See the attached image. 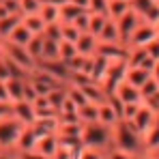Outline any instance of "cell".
I'll return each mask as SVG.
<instances>
[{
	"mask_svg": "<svg viewBox=\"0 0 159 159\" xmlns=\"http://www.w3.org/2000/svg\"><path fill=\"white\" fill-rule=\"evenodd\" d=\"M82 144L88 148H97L106 153L110 146H114L112 127H106L101 123H88L82 127Z\"/></svg>",
	"mask_w": 159,
	"mask_h": 159,
	"instance_id": "2",
	"label": "cell"
},
{
	"mask_svg": "<svg viewBox=\"0 0 159 159\" xmlns=\"http://www.w3.org/2000/svg\"><path fill=\"white\" fill-rule=\"evenodd\" d=\"M13 159H15V157H13Z\"/></svg>",
	"mask_w": 159,
	"mask_h": 159,
	"instance_id": "58",
	"label": "cell"
},
{
	"mask_svg": "<svg viewBox=\"0 0 159 159\" xmlns=\"http://www.w3.org/2000/svg\"><path fill=\"white\" fill-rule=\"evenodd\" d=\"M20 24H22V15H20V13L2 17V20H0V41H7V39H9V34L20 26Z\"/></svg>",
	"mask_w": 159,
	"mask_h": 159,
	"instance_id": "22",
	"label": "cell"
},
{
	"mask_svg": "<svg viewBox=\"0 0 159 159\" xmlns=\"http://www.w3.org/2000/svg\"><path fill=\"white\" fill-rule=\"evenodd\" d=\"M144 142V153H159V118L155 120V125L142 135Z\"/></svg>",
	"mask_w": 159,
	"mask_h": 159,
	"instance_id": "19",
	"label": "cell"
},
{
	"mask_svg": "<svg viewBox=\"0 0 159 159\" xmlns=\"http://www.w3.org/2000/svg\"><path fill=\"white\" fill-rule=\"evenodd\" d=\"M118 120H120V114H118L116 107L112 106V101H110V99L101 101V103H99V118H97V123H101V125H106V127H114Z\"/></svg>",
	"mask_w": 159,
	"mask_h": 159,
	"instance_id": "13",
	"label": "cell"
},
{
	"mask_svg": "<svg viewBox=\"0 0 159 159\" xmlns=\"http://www.w3.org/2000/svg\"><path fill=\"white\" fill-rule=\"evenodd\" d=\"M22 129H24V125H22L13 114L2 116V118H0V151L13 153V151H15V142H17Z\"/></svg>",
	"mask_w": 159,
	"mask_h": 159,
	"instance_id": "3",
	"label": "cell"
},
{
	"mask_svg": "<svg viewBox=\"0 0 159 159\" xmlns=\"http://www.w3.org/2000/svg\"><path fill=\"white\" fill-rule=\"evenodd\" d=\"M32 37H34V34H32V32H30V30H28L24 24H20V26H17L13 32H11V34H9V39H7V41H9V43H15V45L26 48L28 41H30Z\"/></svg>",
	"mask_w": 159,
	"mask_h": 159,
	"instance_id": "27",
	"label": "cell"
},
{
	"mask_svg": "<svg viewBox=\"0 0 159 159\" xmlns=\"http://www.w3.org/2000/svg\"><path fill=\"white\" fill-rule=\"evenodd\" d=\"M140 22H142V17L129 9L123 17H118L116 20V26H118V37H120V43L123 45H129V39H131V34L135 32V28L140 26Z\"/></svg>",
	"mask_w": 159,
	"mask_h": 159,
	"instance_id": "5",
	"label": "cell"
},
{
	"mask_svg": "<svg viewBox=\"0 0 159 159\" xmlns=\"http://www.w3.org/2000/svg\"><path fill=\"white\" fill-rule=\"evenodd\" d=\"M0 103H11L9 93H7V82H2V80H0Z\"/></svg>",
	"mask_w": 159,
	"mask_h": 159,
	"instance_id": "49",
	"label": "cell"
},
{
	"mask_svg": "<svg viewBox=\"0 0 159 159\" xmlns=\"http://www.w3.org/2000/svg\"><path fill=\"white\" fill-rule=\"evenodd\" d=\"M39 135L34 131L32 125H24V129L20 133L17 142H15V151L13 153H28V151H34V144H37Z\"/></svg>",
	"mask_w": 159,
	"mask_h": 159,
	"instance_id": "11",
	"label": "cell"
},
{
	"mask_svg": "<svg viewBox=\"0 0 159 159\" xmlns=\"http://www.w3.org/2000/svg\"><path fill=\"white\" fill-rule=\"evenodd\" d=\"M129 9H131L129 0H107V17L114 20V22L118 17H123Z\"/></svg>",
	"mask_w": 159,
	"mask_h": 159,
	"instance_id": "24",
	"label": "cell"
},
{
	"mask_svg": "<svg viewBox=\"0 0 159 159\" xmlns=\"http://www.w3.org/2000/svg\"><path fill=\"white\" fill-rule=\"evenodd\" d=\"M2 54L7 56V58H11L13 62H17V65H22L24 69H28L30 73L37 69V60L28 54L26 48H22V45H15V43H9V41H2Z\"/></svg>",
	"mask_w": 159,
	"mask_h": 159,
	"instance_id": "4",
	"label": "cell"
},
{
	"mask_svg": "<svg viewBox=\"0 0 159 159\" xmlns=\"http://www.w3.org/2000/svg\"><path fill=\"white\" fill-rule=\"evenodd\" d=\"M43 45H45V37L43 34H34L30 41H28V45H26V50H28V54L39 62L41 60V54H43Z\"/></svg>",
	"mask_w": 159,
	"mask_h": 159,
	"instance_id": "30",
	"label": "cell"
},
{
	"mask_svg": "<svg viewBox=\"0 0 159 159\" xmlns=\"http://www.w3.org/2000/svg\"><path fill=\"white\" fill-rule=\"evenodd\" d=\"M140 93H142V99H144V101H146V99H151L153 95H157V93H159V82L151 75V78L140 86Z\"/></svg>",
	"mask_w": 159,
	"mask_h": 159,
	"instance_id": "37",
	"label": "cell"
},
{
	"mask_svg": "<svg viewBox=\"0 0 159 159\" xmlns=\"http://www.w3.org/2000/svg\"><path fill=\"white\" fill-rule=\"evenodd\" d=\"M88 13H90V11H88ZM106 22H107L106 13H90V17H88V32L99 39V34H101V30L106 26Z\"/></svg>",
	"mask_w": 159,
	"mask_h": 159,
	"instance_id": "29",
	"label": "cell"
},
{
	"mask_svg": "<svg viewBox=\"0 0 159 159\" xmlns=\"http://www.w3.org/2000/svg\"><path fill=\"white\" fill-rule=\"evenodd\" d=\"M110 65H112L110 58L95 54V56H93V65H90V73H88L90 80L97 82V84H103L106 78H107V73H110Z\"/></svg>",
	"mask_w": 159,
	"mask_h": 159,
	"instance_id": "10",
	"label": "cell"
},
{
	"mask_svg": "<svg viewBox=\"0 0 159 159\" xmlns=\"http://www.w3.org/2000/svg\"><path fill=\"white\" fill-rule=\"evenodd\" d=\"M82 90H84V95H86V99L90 101V103H101V101H106L107 99V93L106 88L101 86V84H97V82H86L84 86H80Z\"/></svg>",
	"mask_w": 159,
	"mask_h": 159,
	"instance_id": "18",
	"label": "cell"
},
{
	"mask_svg": "<svg viewBox=\"0 0 159 159\" xmlns=\"http://www.w3.org/2000/svg\"><path fill=\"white\" fill-rule=\"evenodd\" d=\"M0 159H13V153H7V151H0Z\"/></svg>",
	"mask_w": 159,
	"mask_h": 159,
	"instance_id": "54",
	"label": "cell"
},
{
	"mask_svg": "<svg viewBox=\"0 0 159 159\" xmlns=\"http://www.w3.org/2000/svg\"><path fill=\"white\" fill-rule=\"evenodd\" d=\"M151 75H153V78H155V80L159 82V60L155 62V67H153V71H151Z\"/></svg>",
	"mask_w": 159,
	"mask_h": 159,
	"instance_id": "51",
	"label": "cell"
},
{
	"mask_svg": "<svg viewBox=\"0 0 159 159\" xmlns=\"http://www.w3.org/2000/svg\"><path fill=\"white\" fill-rule=\"evenodd\" d=\"M22 24L32 32V34H43L45 32V20L39 15V13H34V15H22Z\"/></svg>",
	"mask_w": 159,
	"mask_h": 159,
	"instance_id": "25",
	"label": "cell"
},
{
	"mask_svg": "<svg viewBox=\"0 0 159 159\" xmlns=\"http://www.w3.org/2000/svg\"><path fill=\"white\" fill-rule=\"evenodd\" d=\"M78 118L82 125H88V123H97L99 118V103H90L86 101L84 106L78 107Z\"/></svg>",
	"mask_w": 159,
	"mask_h": 159,
	"instance_id": "20",
	"label": "cell"
},
{
	"mask_svg": "<svg viewBox=\"0 0 159 159\" xmlns=\"http://www.w3.org/2000/svg\"><path fill=\"white\" fill-rule=\"evenodd\" d=\"M88 11L90 13H106L107 15V0H90Z\"/></svg>",
	"mask_w": 159,
	"mask_h": 159,
	"instance_id": "43",
	"label": "cell"
},
{
	"mask_svg": "<svg viewBox=\"0 0 159 159\" xmlns=\"http://www.w3.org/2000/svg\"><path fill=\"white\" fill-rule=\"evenodd\" d=\"M159 39L157 37V28L155 24H148V22H140V26L135 28V32L129 39V45L127 48H146L151 41Z\"/></svg>",
	"mask_w": 159,
	"mask_h": 159,
	"instance_id": "7",
	"label": "cell"
},
{
	"mask_svg": "<svg viewBox=\"0 0 159 159\" xmlns=\"http://www.w3.org/2000/svg\"><path fill=\"white\" fill-rule=\"evenodd\" d=\"M155 2H159V0H155Z\"/></svg>",
	"mask_w": 159,
	"mask_h": 159,
	"instance_id": "56",
	"label": "cell"
},
{
	"mask_svg": "<svg viewBox=\"0 0 159 159\" xmlns=\"http://www.w3.org/2000/svg\"><path fill=\"white\" fill-rule=\"evenodd\" d=\"M24 86H26V80H20V78L7 80V93H9V101L11 103L24 99Z\"/></svg>",
	"mask_w": 159,
	"mask_h": 159,
	"instance_id": "21",
	"label": "cell"
},
{
	"mask_svg": "<svg viewBox=\"0 0 159 159\" xmlns=\"http://www.w3.org/2000/svg\"><path fill=\"white\" fill-rule=\"evenodd\" d=\"M73 56H78L75 43H71V41H60V45H58V58H60L62 62H67V60H71Z\"/></svg>",
	"mask_w": 159,
	"mask_h": 159,
	"instance_id": "35",
	"label": "cell"
},
{
	"mask_svg": "<svg viewBox=\"0 0 159 159\" xmlns=\"http://www.w3.org/2000/svg\"><path fill=\"white\" fill-rule=\"evenodd\" d=\"M43 34H45V39H54V41H60V22H56V24H48Z\"/></svg>",
	"mask_w": 159,
	"mask_h": 159,
	"instance_id": "42",
	"label": "cell"
},
{
	"mask_svg": "<svg viewBox=\"0 0 159 159\" xmlns=\"http://www.w3.org/2000/svg\"><path fill=\"white\" fill-rule=\"evenodd\" d=\"M114 95L123 101V103H142L144 99H142V93H140V88H135L131 86L129 82H123L116 90H114Z\"/></svg>",
	"mask_w": 159,
	"mask_h": 159,
	"instance_id": "14",
	"label": "cell"
},
{
	"mask_svg": "<svg viewBox=\"0 0 159 159\" xmlns=\"http://www.w3.org/2000/svg\"><path fill=\"white\" fill-rule=\"evenodd\" d=\"M4 7H7V11L9 13H20V0H0ZM22 15V13H20Z\"/></svg>",
	"mask_w": 159,
	"mask_h": 159,
	"instance_id": "48",
	"label": "cell"
},
{
	"mask_svg": "<svg viewBox=\"0 0 159 159\" xmlns=\"http://www.w3.org/2000/svg\"><path fill=\"white\" fill-rule=\"evenodd\" d=\"M140 159H159V153H144Z\"/></svg>",
	"mask_w": 159,
	"mask_h": 159,
	"instance_id": "53",
	"label": "cell"
},
{
	"mask_svg": "<svg viewBox=\"0 0 159 159\" xmlns=\"http://www.w3.org/2000/svg\"><path fill=\"white\" fill-rule=\"evenodd\" d=\"M148 78H151V71H148V69H144V67H129V69H127V78H125V82H129L131 86L140 88Z\"/></svg>",
	"mask_w": 159,
	"mask_h": 159,
	"instance_id": "23",
	"label": "cell"
},
{
	"mask_svg": "<svg viewBox=\"0 0 159 159\" xmlns=\"http://www.w3.org/2000/svg\"><path fill=\"white\" fill-rule=\"evenodd\" d=\"M13 116L22 123V125H32L34 123V107L30 101L22 99V101H15L13 103Z\"/></svg>",
	"mask_w": 159,
	"mask_h": 159,
	"instance_id": "15",
	"label": "cell"
},
{
	"mask_svg": "<svg viewBox=\"0 0 159 159\" xmlns=\"http://www.w3.org/2000/svg\"><path fill=\"white\" fill-rule=\"evenodd\" d=\"M99 41H103V43H120L118 26H116V22H114V20H110V17H107L106 26H103L101 34H99Z\"/></svg>",
	"mask_w": 159,
	"mask_h": 159,
	"instance_id": "28",
	"label": "cell"
},
{
	"mask_svg": "<svg viewBox=\"0 0 159 159\" xmlns=\"http://www.w3.org/2000/svg\"><path fill=\"white\" fill-rule=\"evenodd\" d=\"M43 2H48V4H56V7H62V4L69 2V0H43Z\"/></svg>",
	"mask_w": 159,
	"mask_h": 159,
	"instance_id": "52",
	"label": "cell"
},
{
	"mask_svg": "<svg viewBox=\"0 0 159 159\" xmlns=\"http://www.w3.org/2000/svg\"><path fill=\"white\" fill-rule=\"evenodd\" d=\"M106 159H138V157H133L131 153H127V151H123V148L110 146L106 151Z\"/></svg>",
	"mask_w": 159,
	"mask_h": 159,
	"instance_id": "39",
	"label": "cell"
},
{
	"mask_svg": "<svg viewBox=\"0 0 159 159\" xmlns=\"http://www.w3.org/2000/svg\"><path fill=\"white\" fill-rule=\"evenodd\" d=\"M78 159H106V153H103V151H97V148H88V146H84V148L80 151Z\"/></svg>",
	"mask_w": 159,
	"mask_h": 159,
	"instance_id": "40",
	"label": "cell"
},
{
	"mask_svg": "<svg viewBox=\"0 0 159 159\" xmlns=\"http://www.w3.org/2000/svg\"><path fill=\"white\" fill-rule=\"evenodd\" d=\"M155 28H157V37H159V22H157V24H155Z\"/></svg>",
	"mask_w": 159,
	"mask_h": 159,
	"instance_id": "55",
	"label": "cell"
},
{
	"mask_svg": "<svg viewBox=\"0 0 159 159\" xmlns=\"http://www.w3.org/2000/svg\"><path fill=\"white\" fill-rule=\"evenodd\" d=\"M67 99V84L65 86H58V88H54L52 93L48 95V101H50V106L58 112V107L62 106V101Z\"/></svg>",
	"mask_w": 159,
	"mask_h": 159,
	"instance_id": "34",
	"label": "cell"
},
{
	"mask_svg": "<svg viewBox=\"0 0 159 159\" xmlns=\"http://www.w3.org/2000/svg\"><path fill=\"white\" fill-rule=\"evenodd\" d=\"M43 7V0H20V13L22 15H34Z\"/></svg>",
	"mask_w": 159,
	"mask_h": 159,
	"instance_id": "36",
	"label": "cell"
},
{
	"mask_svg": "<svg viewBox=\"0 0 159 159\" xmlns=\"http://www.w3.org/2000/svg\"><path fill=\"white\" fill-rule=\"evenodd\" d=\"M138 159H140V157H138Z\"/></svg>",
	"mask_w": 159,
	"mask_h": 159,
	"instance_id": "57",
	"label": "cell"
},
{
	"mask_svg": "<svg viewBox=\"0 0 159 159\" xmlns=\"http://www.w3.org/2000/svg\"><path fill=\"white\" fill-rule=\"evenodd\" d=\"M97 45H99V39L90 32H82L80 39L75 41V48H78V54L82 56H95L97 54Z\"/></svg>",
	"mask_w": 159,
	"mask_h": 159,
	"instance_id": "16",
	"label": "cell"
},
{
	"mask_svg": "<svg viewBox=\"0 0 159 159\" xmlns=\"http://www.w3.org/2000/svg\"><path fill=\"white\" fill-rule=\"evenodd\" d=\"M142 103H144V101H142ZM142 103H125V106H123V118H120V120H131L133 116L138 114V110H140Z\"/></svg>",
	"mask_w": 159,
	"mask_h": 159,
	"instance_id": "41",
	"label": "cell"
},
{
	"mask_svg": "<svg viewBox=\"0 0 159 159\" xmlns=\"http://www.w3.org/2000/svg\"><path fill=\"white\" fill-rule=\"evenodd\" d=\"M129 4L142 17V22H148V24L159 22V2H155V0H129Z\"/></svg>",
	"mask_w": 159,
	"mask_h": 159,
	"instance_id": "8",
	"label": "cell"
},
{
	"mask_svg": "<svg viewBox=\"0 0 159 159\" xmlns=\"http://www.w3.org/2000/svg\"><path fill=\"white\" fill-rule=\"evenodd\" d=\"M39 15L45 20V24H56V22H60V7L43 2V7H41Z\"/></svg>",
	"mask_w": 159,
	"mask_h": 159,
	"instance_id": "31",
	"label": "cell"
},
{
	"mask_svg": "<svg viewBox=\"0 0 159 159\" xmlns=\"http://www.w3.org/2000/svg\"><path fill=\"white\" fill-rule=\"evenodd\" d=\"M67 97L75 103V106H84L88 99H86V95H84V90L80 88V86H73V84H67Z\"/></svg>",
	"mask_w": 159,
	"mask_h": 159,
	"instance_id": "38",
	"label": "cell"
},
{
	"mask_svg": "<svg viewBox=\"0 0 159 159\" xmlns=\"http://www.w3.org/2000/svg\"><path fill=\"white\" fill-rule=\"evenodd\" d=\"M34 151L39 155H43L45 159H54L56 157V151H58V133H45V135H39L37 144H34Z\"/></svg>",
	"mask_w": 159,
	"mask_h": 159,
	"instance_id": "9",
	"label": "cell"
},
{
	"mask_svg": "<svg viewBox=\"0 0 159 159\" xmlns=\"http://www.w3.org/2000/svg\"><path fill=\"white\" fill-rule=\"evenodd\" d=\"M157 118H159V114L151 106H148L146 101H144V103L140 106V110H138V114L133 116L129 123H131L133 127L140 131V135H144V133H146L151 127H153V125H155V120H157Z\"/></svg>",
	"mask_w": 159,
	"mask_h": 159,
	"instance_id": "6",
	"label": "cell"
},
{
	"mask_svg": "<svg viewBox=\"0 0 159 159\" xmlns=\"http://www.w3.org/2000/svg\"><path fill=\"white\" fill-rule=\"evenodd\" d=\"M127 52H129V48L123 45V43H103V41H99V45H97V54L99 56H106L110 60L127 58Z\"/></svg>",
	"mask_w": 159,
	"mask_h": 159,
	"instance_id": "12",
	"label": "cell"
},
{
	"mask_svg": "<svg viewBox=\"0 0 159 159\" xmlns=\"http://www.w3.org/2000/svg\"><path fill=\"white\" fill-rule=\"evenodd\" d=\"M146 52H148V56H151V58H155V60H159V39H155V41H151V43L146 45Z\"/></svg>",
	"mask_w": 159,
	"mask_h": 159,
	"instance_id": "47",
	"label": "cell"
},
{
	"mask_svg": "<svg viewBox=\"0 0 159 159\" xmlns=\"http://www.w3.org/2000/svg\"><path fill=\"white\" fill-rule=\"evenodd\" d=\"M112 135H114V146L116 148H123V151L131 153L133 157H142L144 155L142 135L129 120H118L112 127Z\"/></svg>",
	"mask_w": 159,
	"mask_h": 159,
	"instance_id": "1",
	"label": "cell"
},
{
	"mask_svg": "<svg viewBox=\"0 0 159 159\" xmlns=\"http://www.w3.org/2000/svg\"><path fill=\"white\" fill-rule=\"evenodd\" d=\"M69 2H73L75 7L84 9V11H88V4H90V0H69Z\"/></svg>",
	"mask_w": 159,
	"mask_h": 159,
	"instance_id": "50",
	"label": "cell"
},
{
	"mask_svg": "<svg viewBox=\"0 0 159 159\" xmlns=\"http://www.w3.org/2000/svg\"><path fill=\"white\" fill-rule=\"evenodd\" d=\"M88 17H90V13H88V11H84V13L80 15L78 20L73 22V24H75V26H78L82 32H88Z\"/></svg>",
	"mask_w": 159,
	"mask_h": 159,
	"instance_id": "44",
	"label": "cell"
},
{
	"mask_svg": "<svg viewBox=\"0 0 159 159\" xmlns=\"http://www.w3.org/2000/svg\"><path fill=\"white\" fill-rule=\"evenodd\" d=\"M82 13H84V9L75 7L73 2H65L60 7V24H73Z\"/></svg>",
	"mask_w": 159,
	"mask_h": 159,
	"instance_id": "26",
	"label": "cell"
},
{
	"mask_svg": "<svg viewBox=\"0 0 159 159\" xmlns=\"http://www.w3.org/2000/svg\"><path fill=\"white\" fill-rule=\"evenodd\" d=\"M80 34H82V30H80L75 24H60V41H71V43H75L80 39Z\"/></svg>",
	"mask_w": 159,
	"mask_h": 159,
	"instance_id": "33",
	"label": "cell"
},
{
	"mask_svg": "<svg viewBox=\"0 0 159 159\" xmlns=\"http://www.w3.org/2000/svg\"><path fill=\"white\" fill-rule=\"evenodd\" d=\"M0 80H2V82L11 80V71H9V65H7V60H4V56H2V54H0Z\"/></svg>",
	"mask_w": 159,
	"mask_h": 159,
	"instance_id": "46",
	"label": "cell"
},
{
	"mask_svg": "<svg viewBox=\"0 0 159 159\" xmlns=\"http://www.w3.org/2000/svg\"><path fill=\"white\" fill-rule=\"evenodd\" d=\"M43 37H45V34H43ZM58 45H60V41L45 39L43 54H41V60H39V62H45V60H60V58H58ZM39 62H37V65H39Z\"/></svg>",
	"mask_w": 159,
	"mask_h": 159,
	"instance_id": "32",
	"label": "cell"
},
{
	"mask_svg": "<svg viewBox=\"0 0 159 159\" xmlns=\"http://www.w3.org/2000/svg\"><path fill=\"white\" fill-rule=\"evenodd\" d=\"M37 97H39V95H37V90H34V86H32V84H30V82L26 80V86H24V99L32 103V101H34Z\"/></svg>",
	"mask_w": 159,
	"mask_h": 159,
	"instance_id": "45",
	"label": "cell"
},
{
	"mask_svg": "<svg viewBox=\"0 0 159 159\" xmlns=\"http://www.w3.org/2000/svg\"><path fill=\"white\" fill-rule=\"evenodd\" d=\"M32 127H34L37 135H45V133H58L60 118H58V114H54V116H45V118H37V120L32 123Z\"/></svg>",
	"mask_w": 159,
	"mask_h": 159,
	"instance_id": "17",
	"label": "cell"
}]
</instances>
